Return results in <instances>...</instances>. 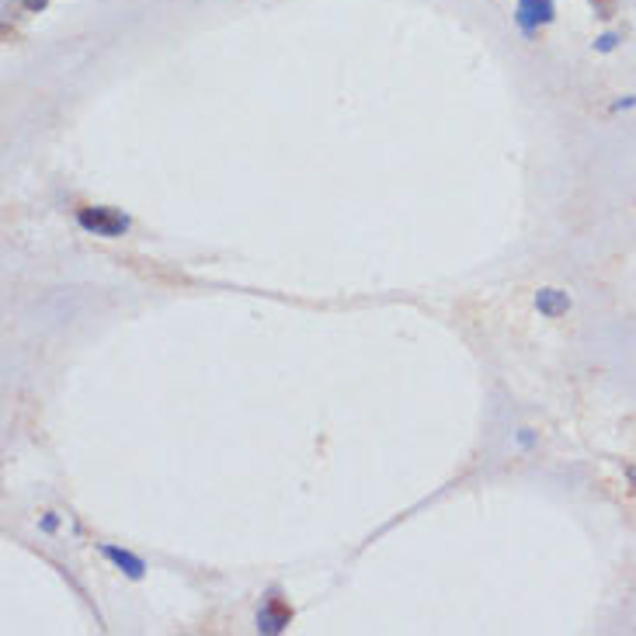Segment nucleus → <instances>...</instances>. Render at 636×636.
Segmentation results:
<instances>
[{
    "mask_svg": "<svg viewBox=\"0 0 636 636\" xmlns=\"http://www.w3.org/2000/svg\"><path fill=\"white\" fill-rule=\"evenodd\" d=\"M77 223L95 233V237H122L129 230V219L119 212V209H105V206H95V209H80L77 212Z\"/></svg>",
    "mask_w": 636,
    "mask_h": 636,
    "instance_id": "nucleus-1",
    "label": "nucleus"
},
{
    "mask_svg": "<svg viewBox=\"0 0 636 636\" xmlns=\"http://www.w3.org/2000/svg\"><path fill=\"white\" fill-rule=\"evenodd\" d=\"M289 619H293L289 605H285L278 595H272L265 605H261V612H257V629H265V633H282L285 626H289Z\"/></svg>",
    "mask_w": 636,
    "mask_h": 636,
    "instance_id": "nucleus-2",
    "label": "nucleus"
},
{
    "mask_svg": "<svg viewBox=\"0 0 636 636\" xmlns=\"http://www.w3.org/2000/svg\"><path fill=\"white\" fill-rule=\"evenodd\" d=\"M553 18V0H518V25L525 32H536Z\"/></svg>",
    "mask_w": 636,
    "mask_h": 636,
    "instance_id": "nucleus-3",
    "label": "nucleus"
},
{
    "mask_svg": "<svg viewBox=\"0 0 636 636\" xmlns=\"http://www.w3.org/2000/svg\"><path fill=\"white\" fill-rule=\"evenodd\" d=\"M101 553H105L108 560H112L119 570H125L129 578H143V570H146V567H143V560H140V557L119 550V546H101Z\"/></svg>",
    "mask_w": 636,
    "mask_h": 636,
    "instance_id": "nucleus-4",
    "label": "nucleus"
},
{
    "mask_svg": "<svg viewBox=\"0 0 636 636\" xmlns=\"http://www.w3.org/2000/svg\"><path fill=\"white\" fill-rule=\"evenodd\" d=\"M536 306H539V314H546V317H560V314H567L570 299H567V293H560V289H542V293L536 296Z\"/></svg>",
    "mask_w": 636,
    "mask_h": 636,
    "instance_id": "nucleus-5",
    "label": "nucleus"
},
{
    "mask_svg": "<svg viewBox=\"0 0 636 636\" xmlns=\"http://www.w3.org/2000/svg\"><path fill=\"white\" fill-rule=\"evenodd\" d=\"M591 4H595V11H599L602 18H612V14H616L619 0H591Z\"/></svg>",
    "mask_w": 636,
    "mask_h": 636,
    "instance_id": "nucleus-6",
    "label": "nucleus"
},
{
    "mask_svg": "<svg viewBox=\"0 0 636 636\" xmlns=\"http://www.w3.org/2000/svg\"><path fill=\"white\" fill-rule=\"evenodd\" d=\"M21 4H25L29 11H42V8L50 4V0H21Z\"/></svg>",
    "mask_w": 636,
    "mask_h": 636,
    "instance_id": "nucleus-7",
    "label": "nucleus"
},
{
    "mask_svg": "<svg viewBox=\"0 0 636 636\" xmlns=\"http://www.w3.org/2000/svg\"><path fill=\"white\" fill-rule=\"evenodd\" d=\"M626 476H629V484H633V491H636V467H626Z\"/></svg>",
    "mask_w": 636,
    "mask_h": 636,
    "instance_id": "nucleus-8",
    "label": "nucleus"
}]
</instances>
